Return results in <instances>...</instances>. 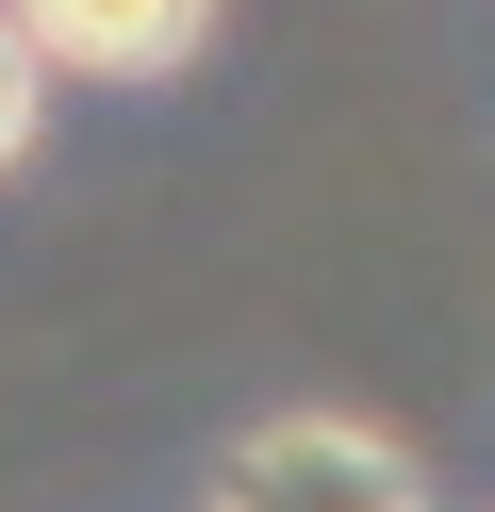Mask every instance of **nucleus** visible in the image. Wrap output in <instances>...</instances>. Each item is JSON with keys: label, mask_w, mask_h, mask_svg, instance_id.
Here are the masks:
<instances>
[{"label": "nucleus", "mask_w": 495, "mask_h": 512, "mask_svg": "<svg viewBox=\"0 0 495 512\" xmlns=\"http://www.w3.org/2000/svg\"><path fill=\"white\" fill-rule=\"evenodd\" d=\"M215 512H429V479H413V446L363 430V413H264V430L231 446Z\"/></svg>", "instance_id": "f257e3e1"}, {"label": "nucleus", "mask_w": 495, "mask_h": 512, "mask_svg": "<svg viewBox=\"0 0 495 512\" xmlns=\"http://www.w3.org/2000/svg\"><path fill=\"white\" fill-rule=\"evenodd\" d=\"M17 17H33V50L83 67V83H165L215 34V0H17Z\"/></svg>", "instance_id": "f03ea898"}, {"label": "nucleus", "mask_w": 495, "mask_h": 512, "mask_svg": "<svg viewBox=\"0 0 495 512\" xmlns=\"http://www.w3.org/2000/svg\"><path fill=\"white\" fill-rule=\"evenodd\" d=\"M33 116H50V50H33V17L0 0V166L33 149Z\"/></svg>", "instance_id": "7ed1b4c3"}]
</instances>
